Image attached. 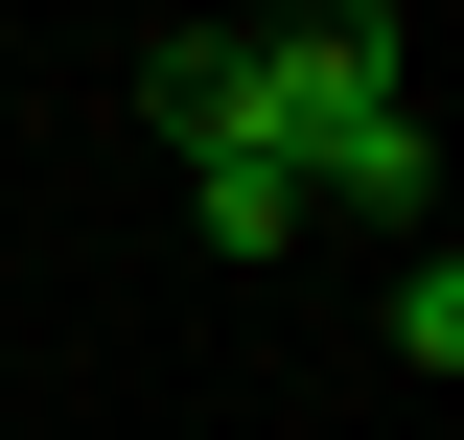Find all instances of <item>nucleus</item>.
I'll return each mask as SVG.
<instances>
[{
	"label": "nucleus",
	"mask_w": 464,
	"mask_h": 440,
	"mask_svg": "<svg viewBox=\"0 0 464 440\" xmlns=\"http://www.w3.org/2000/svg\"><path fill=\"white\" fill-rule=\"evenodd\" d=\"M140 116H163L186 163H209V139H279V70H256V24H163V47H140Z\"/></svg>",
	"instance_id": "obj_2"
},
{
	"label": "nucleus",
	"mask_w": 464,
	"mask_h": 440,
	"mask_svg": "<svg viewBox=\"0 0 464 440\" xmlns=\"http://www.w3.org/2000/svg\"><path fill=\"white\" fill-rule=\"evenodd\" d=\"M395 371H464V255H395Z\"/></svg>",
	"instance_id": "obj_4"
},
{
	"label": "nucleus",
	"mask_w": 464,
	"mask_h": 440,
	"mask_svg": "<svg viewBox=\"0 0 464 440\" xmlns=\"http://www.w3.org/2000/svg\"><path fill=\"white\" fill-rule=\"evenodd\" d=\"M256 70H279V163H302V209L418 232L441 139H418V47H395V24H372V0H325V24H256Z\"/></svg>",
	"instance_id": "obj_1"
},
{
	"label": "nucleus",
	"mask_w": 464,
	"mask_h": 440,
	"mask_svg": "<svg viewBox=\"0 0 464 440\" xmlns=\"http://www.w3.org/2000/svg\"><path fill=\"white\" fill-rule=\"evenodd\" d=\"M186 186H209V232H232V255H302V232H325V209H302V163H279V139H209Z\"/></svg>",
	"instance_id": "obj_3"
}]
</instances>
